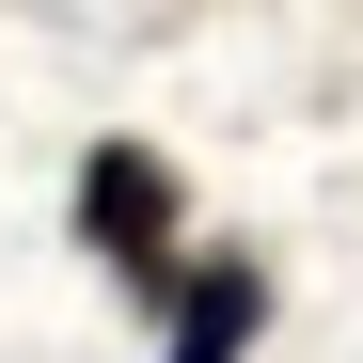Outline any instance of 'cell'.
<instances>
[{"label":"cell","mask_w":363,"mask_h":363,"mask_svg":"<svg viewBox=\"0 0 363 363\" xmlns=\"http://www.w3.org/2000/svg\"><path fill=\"white\" fill-rule=\"evenodd\" d=\"M79 237H95V269L127 284V300L174 316L190 253H174V158H158V143H95V158H79Z\"/></svg>","instance_id":"1"},{"label":"cell","mask_w":363,"mask_h":363,"mask_svg":"<svg viewBox=\"0 0 363 363\" xmlns=\"http://www.w3.org/2000/svg\"><path fill=\"white\" fill-rule=\"evenodd\" d=\"M269 332V269L253 253H206L190 284H174V316H158V363H237Z\"/></svg>","instance_id":"2"}]
</instances>
